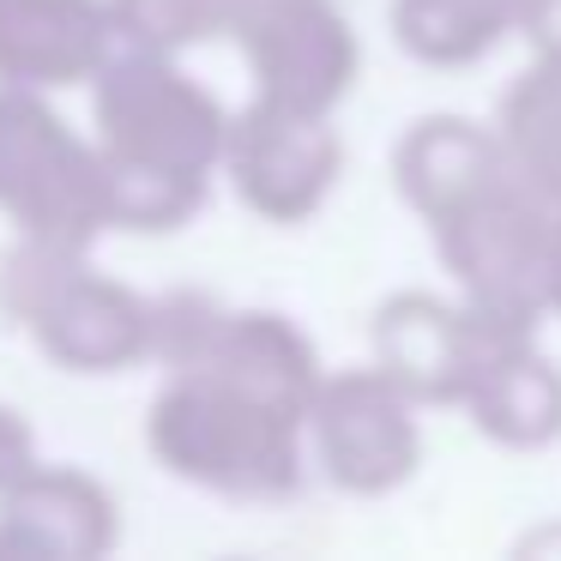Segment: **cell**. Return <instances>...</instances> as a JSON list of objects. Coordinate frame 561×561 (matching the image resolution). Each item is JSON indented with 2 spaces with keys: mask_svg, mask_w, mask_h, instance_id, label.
Returning a JSON list of instances; mask_svg holds the SVG:
<instances>
[{
  "mask_svg": "<svg viewBox=\"0 0 561 561\" xmlns=\"http://www.w3.org/2000/svg\"><path fill=\"white\" fill-rule=\"evenodd\" d=\"M525 37L537 55H561V0H525Z\"/></svg>",
  "mask_w": 561,
  "mask_h": 561,
  "instance_id": "obj_18",
  "label": "cell"
},
{
  "mask_svg": "<svg viewBox=\"0 0 561 561\" xmlns=\"http://www.w3.org/2000/svg\"><path fill=\"white\" fill-rule=\"evenodd\" d=\"M230 37L242 43L260 103L332 115L363 73V43L339 0H236Z\"/></svg>",
  "mask_w": 561,
  "mask_h": 561,
  "instance_id": "obj_6",
  "label": "cell"
},
{
  "mask_svg": "<svg viewBox=\"0 0 561 561\" xmlns=\"http://www.w3.org/2000/svg\"><path fill=\"white\" fill-rule=\"evenodd\" d=\"M37 465V440H31V423L13 411V404H0V495L19 483V477Z\"/></svg>",
  "mask_w": 561,
  "mask_h": 561,
  "instance_id": "obj_17",
  "label": "cell"
},
{
  "mask_svg": "<svg viewBox=\"0 0 561 561\" xmlns=\"http://www.w3.org/2000/svg\"><path fill=\"white\" fill-rule=\"evenodd\" d=\"M0 314L25 327L67 375H122L151 356L158 302L103 278L85 248L19 236V248L0 260Z\"/></svg>",
  "mask_w": 561,
  "mask_h": 561,
  "instance_id": "obj_3",
  "label": "cell"
},
{
  "mask_svg": "<svg viewBox=\"0 0 561 561\" xmlns=\"http://www.w3.org/2000/svg\"><path fill=\"white\" fill-rule=\"evenodd\" d=\"M344 170V139L332 115L284 110V103H248L230 122L224 175L236 182L242 206L266 224H302L327 206Z\"/></svg>",
  "mask_w": 561,
  "mask_h": 561,
  "instance_id": "obj_9",
  "label": "cell"
},
{
  "mask_svg": "<svg viewBox=\"0 0 561 561\" xmlns=\"http://www.w3.org/2000/svg\"><path fill=\"white\" fill-rule=\"evenodd\" d=\"M549 314H561V211L549 230Z\"/></svg>",
  "mask_w": 561,
  "mask_h": 561,
  "instance_id": "obj_19",
  "label": "cell"
},
{
  "mask_svg": "<svg viewBox=\"0 0 561 561\" xmlns=\"http://www.w3.org/2000/svg\"><path fill=\"white\" fill-rule=\"evenodd\" d=\"M122 49H151V55H182L187 43L230 37L236 0H110Z\"/></svg>",
  "mask_w": 561,
  "mask_h": 561,
  "instance_id": "obj_16",
  "label": "cell"
},
{
  "mask_svg": "<svg viewBox=\"0 0 561 561\" xmlns=\"http://www.w3.org/2000/svg\"><path fill=\"white\" fill-rule=\"evenodd\" d=\"M525 314H501V308L453 302L435 290H399L375 308V368H387L416 404H465L477 368L489 363L495 339L519 327Z\"/></svg>",
  "mask_w": 561,
  "mask_h": 561,
  "instance_id": "obj_8",
  "label": "cell"
},
{
  "mask_svg": "<svg viewBox=\"0 0 561 561\" xmlns=\"http://www.w3.org/2000/svg\"><path fill=\"white\" fill-rule=\"evenodd\" d=\"M465 411L477 435H489L507 453H537L561 440V368L537 344V320H519L495 339L489 363L465 392Z\"/></svg>",
  "mask_w": 561,
  "mask_h": 561,
  "instance_id": "obj_13",
  "label": "cell"
},
{
  "mask_svg": "<svg viewBox=\"0 0 561 561\" xmlns=\"http://www.w3.org/2000/svg\"><path fill=\"white\" fill-rule=\"evenodd\" d=\"M525 25V0H392V43L423 67H477Z\"/></svg>",
  "mask_w": 561,
  "mask_h": 561,
  "instance_id": "obj_14",
  "label": "cell"
},
{
  "mask_svg": "<svg viewBox=\"0 0 561 561\" xmlns=\"http://www.w3.org/2000/svg\"><path fill=\"white\" fill-rule=\"evenodd\" d=\"M423 404L387 375V368H344L320 380V399L308 411L314 465L344 495H392L416 477L423 459Z\"/></svg>",
  "mask_w": 561,
  "mask_h": 561,
  "instance_id": "obj_7",
  "label": "cell"
},
{
  "mask_svg": "<svg viewBox=\"0 0 561 561\" xmlns=\"http://www.w3.org/2000/svg\"><path fill=\"white\" fill-rule=\"evenodd\" d=\"M146 447L170 477L224 501H284L308 477V423L211 375H170L151 399Z\"/></svg>",
  "mask_w": 561,
  "mask_h": 561,
  "instance_id": "obj_2",
  "label": "cell"
},
{
  "mask_svg": "<svg viewBox=\"0 0 561 561\" xmlns=\"http://www.w3.org/2000/svg\"><path fill=\"white\" fill-rule=\"evenodd\" d=\"M0 211L19 236L61 248H91L115 230L110 163L98 139L67 134L43 91L0 85Z\"/></svg>",
  "mask_w": 561,
  "mask_h": 561,
  "instance_id": "obj_4",
  "label": "cell"
},
{
  "mask_svg": "<svg viewBox=\"0 0 561 561\" xmlns=\"http://www.w3.org/2000/svg\"><path fill=\"white\" fill-rule=\"evenodd\" d=\"M495 134L513 170L531 182V194H543L561 211V55H537L513 79V91L501 98Z\"/></svg>",
  "mask_w": 561,
  "mask_h": 561,
  "instance_id": "obj_15",
  "label": "cell"
},
{
  "mask_svg": "<svg viewBox=\"0 0 561 561\" xmlns=\"http://www.w3.org/2000/svg\"><path fill=\"white\" fill-rule=\"evenodd\" d=\"M122 49L110 0H0V85H85Z\"/></svg>",
  "mask_w": 561,
  "mask_h": 561,
  "instance_id": "obj_10",
  "label": "cell"
},
{
  "mask_svg": "<svg viewBox=\"0 0 561 561\" xmlns=\"http://www.w3.org/2000/svg\"><path fill=\"white\" fill-rule=\"evenodd\" d=\"M115 537V495L85 471L37 459L0 495V561H98Z\"/></svg>",
  "mask_w": 561,
  "mask_h": 561,
  "instance_id": "obj_11",
  "label": "cell"
},
{
  "mask_svg": "<svg viewBox=\"0 0 561 561\" xmlns=\"http://www.w3.org/2000/svg\"><path fill=\"white\" fill-rule=\"evenodd\" d=\"M549 230H556V206L531 194L525 175H507L471 206L428 224L440 266L459 278L465 302L525 320L549 314Z\"/></svg>",
  "mask_w": 561,
  "mask_h": 561,
  "instance_id": "obj_5",
  "label": "cell"
},
{
  "mask_svg": "<svg viewBox=\"0 0 561 561\" xmlns=\"http://www.w3.org/2000/svg\"><path fill=\"white\" fill-rule=\"evenodd\" d=\"M392 175H399V194L411 199L416 218L440 224L447 211L471 206L477 194L501 187L519 170H513L495 127L465 122V115H423L416 127H404L399 151H392Z\"/></svg>",
  "mask_w": 561,
  "mask_h": 561,
  "instance_id": "obj_12",
  "label": "cell"
},
{
  "mask_svg": "<svg viewBox=\"0 0 561 561\" xmlns=\"http://www.w3.org/2000/svg\"><path fill=\"white\" fill-rule=\"evenodd\" d=\"M91 115H98V151L110 163L115 230H182L211 194V170H224L236 115L175 67V55L115 49L103 67Z\"/></svg>",
  "mask_w": 561,
  "mask_h": 561,
  "instance_id": "obj_1",
  "label": "cell"
}]
</instances>
